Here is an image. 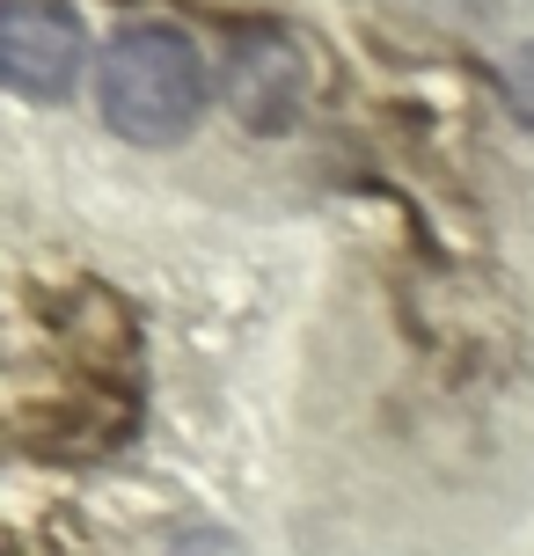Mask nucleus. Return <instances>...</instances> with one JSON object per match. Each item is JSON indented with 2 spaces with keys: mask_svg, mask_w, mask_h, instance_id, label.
I'll return each instance as SVG.
<instances>
[{
  "mask_svg": "<svg viewBox=\"0 0 534 556\" xmlns=\"http://www.w3.org/2000/svg\"><path fill=\"white\" fill-rule=\"evenodd\" d=\"M169 556H242V542H234V534H220V528H191Z\"/></svg>",
  "mask_w": 534,
  "mask_h": 556,
  "instance_id": "obj_5",
  "label": "nucleus"
},
{
  "mask_svg": "<svg viewBox=\"0 0 534 556\" xmlns=\"http://www.w3.org/2000/svg\"><path fill=\"white\" fill-rule=\"evenodd\" d=\"M301 96H308V59L293 29L256 23L227 45V111L250 132H285L301 117Z\"/></svg>",
  "mask_w": 534,
  "mask_h": 556,
  "instance_id": "obj_3",
  "label": "nucleus"
},
{
  "mask_svg": "<svg viewBox=\"0 0 534 556\" xmlns=\"http://www.w3.org/2000/svg\"><path fill=\"white\" fill-rule=\"evenodd\" d=\"M498 88H506V103H512V117L534 132V37L527 45H512L506 52V66H498Z\"/></svg>",
  "mask_w": 534,
  "mask_h": 556,
  "instance_id": "obj_4",
  "label": "nucleus"
},
{
  "mask_svg": "<svg viewBox=\"0 0 534 556\" xmlns=\"http://www.w3.org/2000/svg\"><path fill=\"white\" fill-rule=\"evenodd\" d=\"M96 103H103V125L117 139H132V147H176V139L198 132V117L213 103L205 52L176 23H125L103 45Z\"/></svg>",
  "mask_w": 534,
  "mask_h": 556,
  "instance_id": "obj_1",
  "label": "nucleus"
},
{
  "mask_svg": "<svg viewBox=\"0 0 534 556\" xmlns=\"http://www.w3.org/2000/svg\"><path fill=\"white\" fill-rule=\"evenodd\" d=\"M88 66V29L66 0H0V81L23 103H66Z\"/></svg>",
  "mask_w": 534,
  "mask_h": 556,
  "instance_id": "obj_2",
  "label": "nucleus"
}]
</instances>
